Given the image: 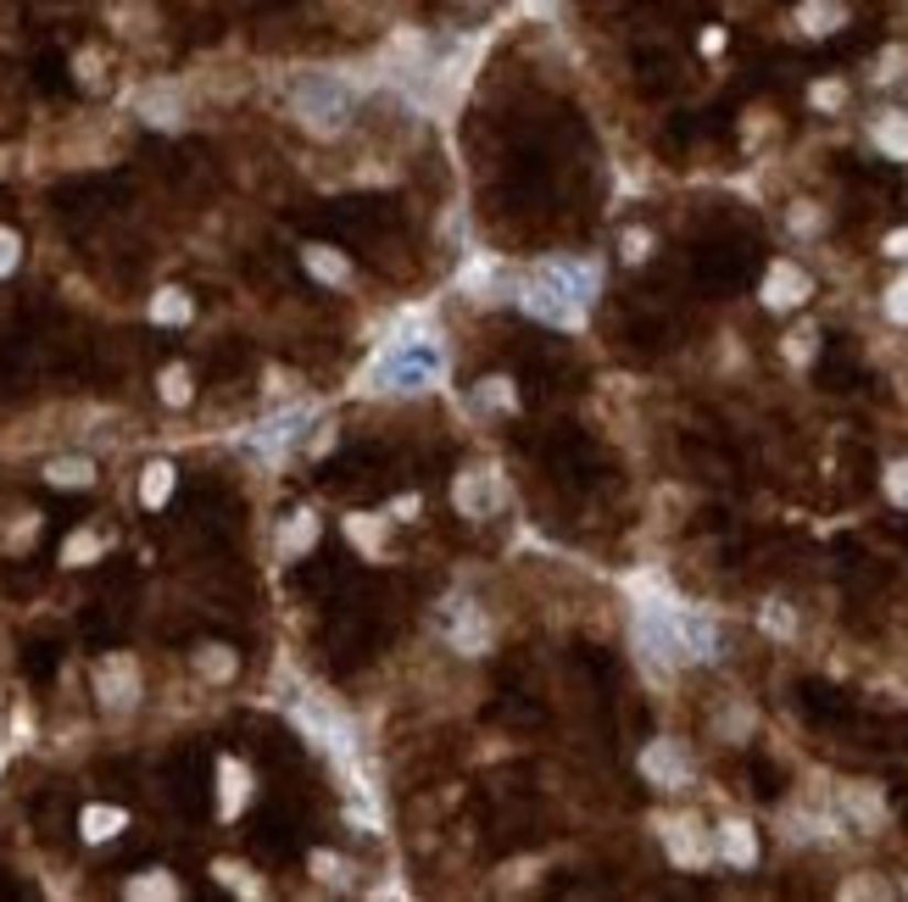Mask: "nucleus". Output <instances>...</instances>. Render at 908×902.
<instances>
[{
	"instance_id": "f257e3e1",
	"label": "nucleus",
	"mask_w": 908,
	"mask_h": 902,
	"mask_svg": "<svg viewBox=\"0 0 908 902\" xmlns=\"http://www.w3.org/2000/svg\"><path fill=\"white\" fill-rule=\"evenodd\" d=\"M291 107L313 134H340L346 118H351V89L335 73H302L291 84Z\"/></svg>"
},
{
	"instance_id": "f03ea898",
	"label": "nucleus",
	"mask_w": 908,
	"mask_h": 902,
	"mask_svg": "<svg viewBox=\"0 0 908 902\" xmlns=\"http://www.w3.org/2000/svg\"><path fill=\"white\" fill-rule=\"evenodd\" d=\"M635 652H642V663L658 669V674L691 663L686 647H680V607L675 602H658V607L647 602L642 613H635Z\"/></svg>"
},
{
	"instance_id": "7ed1b4c3",
	"label": "nucleus",
	"mask_w": 908,
	"mask_h": 902,
	"mask_svg": "<svg viewBox=\"0 0 908 902\" xmlns=\"http://www.w3.org/2000/svg\"><path fill=\"white\" fill-rule=\"evenodd\" d=\"M518 307H524L529 318H540V323H553V329H580V323H586V301L569 296L564 285H553L547 274H529V279L518 285Z\"/></svg>"
},
{
	"instance_id": "20e7f679",
	"label": "nucleus",
	"mask_w": 908,
	"mask_h": 902,
	"mask_svg": "<svg viewBox=\"0 0 908 902\" xmlns=\"http://www.w3.org/2000/svg\"><path fill=\"white\" fill-rule=\"evenodd\" d=\"M502 496H507V485L496 469H463L458 485H451V502H458L463 518H491L502 507Z\"/></svg>"
},
{
	"instance_id": "39448f33",
	"label": "nucleus",
	"mask_w": 908,
	"mask_h": 902,
	"mask_svg": "<svg viewBox=\"0 0 908 902\" xmlns=\"http://www.w3.org/2000/svg\"><path fill=\"white\" fill-rule=\"evenodd\" d=\"M96 696L107 713H129L140 702V663L134 658H107L96 669Z\"/></svg>"
},
{
	"instance_id": "423d86ee",
	"label": "nucleus",
	"mask_w": 908,
	"mask_h": 902,
	"mask_svg": "<svg viewBox=\"0 0 908 902\" xmlns=\"http://www.w3.org/2000/svg\"><path fill=\"white\" fill-rule=\"evenodd\" d=\"M658 836H664V847L680 869H702L713 858V836L697 820H658Z\"/></svg>"
},
{
	"instance_id": "0eeeda50",
	"label": "nucleus",
	"mask_w": 908,
	"mask_h": 902,
	"mask_svg": "<svg viewBox=\"0 0 908 902\" xmlns=\"http://www.w3.org/2000/svg\"><path fill=\"white\" fill-rule=\"evenodd\" d=\"M808 290H813V279L802 274L797 262H775V267H769V279H764V307H775V312L802 307V301H808Z\"/></svg>"
},
{
	"instance_id": "6e6552de",
	"label": "nucleus",
	"mask_w": 908,
	"mask_h": 902,
	"mask_svg": "<svg viewBox=\"0 0 908 902\" xmlns=\"http://www.w3.org/2000/svg\"><path fill=\"white\" fill-rule=\"evenodd\" d=\"M642 774H647L653 785H686V780H691V758H686L680 741H653V747L642 752Z\"/></svg>"
},
{
	"instance_id": "1a4fd4ad",
	"label": "nucleus",
	"mask_w": 908,
	"mask_h": 902,
	"mask_svg": "<svg viewBox=\"0 0 908 902\" xmlns=\"http://www.w3.org/2000/svg\"><path fill=\"white\" fill-rule=\"evenodd\" d=\"M313 424V407H291V413H274L251 440H256V451H267V458H280V451L291 446V440H302V429Z\"/></svg>"
},
{
	"instance_id": "9d476101",
	"label": "nucleus",
	"mask_w": 908,
	"mask_h": 902,
	"mask_svg": "<svg viewBox=\"0 0 908 902\" xmlns=\"http://www.w3.org/2000/svg\"><path fill=\"white\" fill-rule=\"evenodd\" d=\"M451 647L469 652V658H480V652L491 647V618H485L480 607L458 602V618H451Z\"/></svg>"
},
{
	"instance_id": "9b49d317",
	"label": "nucleus",
	"mask_w": 908,
	"mask_h": 902,
	"mask_svg": "<svg viewBox=\"0 0 908 902\" xmlns=\"http://www.w3.org/2000/svg\"><path fill=\"white\" fill-rule=\"evenodd\" d=\"M535 274H547V279L564 285L569 296H580L586 307H591V296H597V267H591V262H569V256H564V262H540Z\"/></svg>"
},
{
	"instance_id": "f8f14e48",
	"label": "nucleus",
	"mask_w": 908,
	"mask_h": 902,
	"mask_svg": "<svg viewBox=\"0 0 908 902\" xmlns=\"http://www.w3.org/2000/svg\"><path fill=\"white\" fill-rule=\"evenodd\" d=\"M680 647H686V658H697V663H708V658L719 652V629H713L708 613L680 607Z\"/></svg>"
},
{
	"instance_id": "ddd939ff",
	"label": "nucleus",
	"mask_w": 908,
	"mask_h": 902,
	"mask_svg": "<svg viewBox=\"0 0 908 902\" xmlns=\"http://www.w3.org/2000/svg\"><path fill=\"white\" fill-rule=\"evenodd\" d=\"M797 23H802V34H831V29L847 23V7H842V0H802Z\"/></svg>"
},
{
	"instance_id": "4468645a",
	"label": "nucleus",
	"mask_w": 908,
	"mask_h": 902,
	"mask_svg": "<svg viewBox=\"0 0 908 902\" xmlns=\"http://www.w3.org/2000/svg\"><path fill=\"white\" fill-rule=\"evenodd\" d=\"M302 262H307V274L324 279V285H346V279H351V262H346L335 245H307Z\"/></svg>"
},
{
	"instance_id": "2eb2a0df",
	"label": "nucleus",
	"mask_w": 908,
	"mask_h": 902,
	"mask_svg": "<svg viewBox=\"0 0 908 902\" xmlns=\"http://www.w3.org/2000/svg\"><path fill=\"white\" fill-rule=\"evenodd\" d=\"M719 853L731 858L736 869H747V864H758V842H753V825H742V820H731V825H719Z\"/></svg>"
},
{
	"instance_id": "dca6fc26",
	"label": "nucleus",
	"mask_w": 908,
	"mask_h": 902,
	"mask_svg": "<svg viewBox=\"0 0 908 902\" xmlns=\"http://www.w3.org/2000/svg\"><path fill=\"white\" fill-rule=\"evenodd\" d=\"M218 780H223V820H234L240 807H245V796H251V774H245L240 758H223L218 763Z\"/></svg>"
},
{
	"instance_id": "f3484780",
	"label": "nucleus",
	"mask_w": 908,
	"mask_h": 902,
	"mask_svg": "<svg viewBox=\"0 0 908 902\" xmlns=\"http://www.w3.org/2000/svg\"><path fill=\"white\" fill-rule=\"evenodd\" d=\"M842 807H847V814H853L864 831H875V825L886 820V802H880V791H869V785H847V791H842Z\"/></svg>"
},
{
	"instance_id": "a211bd4d",
	"label": "nucleus",
	"mask_w": 908,
	"mask_h": 902,
	"mask_svg": "<svg viewBox=\"0 0 908 902\" xmlns=\"http://www.w3.org/2000/svg\"><path fill=\"white\" fill-rule=\"evenodd\" d=\"M313 540H318V518H313V513H296V518L280 529V552H285V558H302V552H313Z\"/></svg>"
},
{
	"instance_id": "6ab92c4d",
	"label": "nucleus",
	"mask_w": 908,
	"mask_h": 902,
	"mask_svg": "<svg viewBox=\"0 0 908 902\" xmlns=\"http://www.w3.org/2000/svg\"><path fill=\"white\" fill-rule=\"evenodd\" d=\"M78 825H84L89 842H107V836H118L129 820H123V807H101V802H96V807H84V820H78Z\"/></svg>"
},
{
	"instance_id": "aec40b11",
	"label": "nucleus",
	"mask_w": 908,
	"mask_h": 902,
	"mask_svg": "<svg viewBox=\"0 0 908 902\" xmlns=\"http://www.w3.org/2000/svg\"><path fill=\"white\" fill-rule=\"evenodd\" d=\"M45 480L62 485V491H84L89 480H96V469H89V458H56V463L45 469Z\"/></svg>"
},
{
	"instance_id": "412c9836",
	"label": "nucleus",
	"mask_w": 908,
	"mask_h": 902,
	"mask_svg": "<svg viewBox=\"0 0 908 902\" xmlns=\"http://www.w3.org/2000/svg\"><path fill=\"white\" fill-rule=\"evenodd\" d=\"M140 112H145V123L173 129V123H178V96H173V89H145V96H140Z\"/></svg>"
},
{
	"instance_id": "4be33fe9",
	"label": "nucleus",
	"mask_w": 908,
	"mask_h": 902,
	"mask_svg": "<svg viewBox=\"0 0 908 902\" xmlns=\"http://www.w3.org/2000/svg\"><path fill=\"white\" fill-rule=\"evenodd\" d=\"M101 552H107V540H101L96 529H78V535H67V547H62V563L84 569V563H96Z\"/></svg>"
},
{
	"instance_id": "5701e85b",
	"label": "nucleus",
	"mask_w": 908,
	"mask_h": 902,
	"mask_svg": "<svg viewBox=\"0 0 908 902\" xmlns=\"http://www.w3.org/2000/svg\"><path fill=\"white\" fill-rule=\"evenodd\" d=\"M346 535H351V540H357V547L369 552V558H380V535H385V518H374V513H351V518H346Z\"/></svg>"
},
{
	"instance_id": "b1692460",
	"label": "nucleus",
	"mask_w": 908,
	"mask_h": 902,
	"mask_svg": "<svg viewBox=\"0 0 908 902\" xmlns=\"http://www.w3.org/2000/svg\"><path fill=\"white\" fill-rule=\"evenodd\" d=\"M875 145H880L886 156H897V162H902V156H908V118H902V112L880 118V123H875Z\"/></svg>"
},
{
	"instance_id": "393cba45",
	"label": "nucleus",
	"mask_w": 908,
	"mask_h": 902,
	"mask_svg": "<svg viewBox=\"0 0 908 902\" xmlns=\"http://www.w3.org/2000/svg\"><path fill=\"white\" fill-rule=\"evenodd\" d=\"M167 496H173V469H167V463H151L145 480H140V502H145V507H162Z\"/></svg>"
},
{
	"instance_id": "a878e982",
	"label": "nucleus",
	"mask_w": 908,
	"mask_h": 902,
	"mask_svg": "<svg viewBox=\"0 0 908 902\" xmlns=\"http://www.w3.org/2000/svg\"><path fill=\"white\" fill-rule=\"evenodd\" d=\"M151 318H156V323H190V296H185V290H162V296L151 301Z\"/></svg>"
},
{
	"instance_id": "bb28decb",
	"label": "nucleus",
	"mask_w": 908,
	"mask_h": 902,
	"mask_svg": "<svg viewBox=\"0 0 908 902\" xmlns=\"http://www.w3.org/2000/svg\"><path fill=\"white\" fill-rule=\"evenodd\" d=\"M196 669H201L207 680H229V674H234V652H229V647H207V652L196 658Z\"/></svg>"
},
{
	"instance_id": "cd10ccee",
	"label": "nucleus",
	"mask_w": 908,
	"mask_h": 902,
	"mask_svg": "<svg viewBox=\"0 0 908 902\" xmlns=\"http://www.w3.org/2000/svg\"><path fill=\"white\" fill-rule=\"evenodd\" d=\"M813 351H820V334H813L808 323L786 334V356H791V363H813Z\"/></svg>"
},
{
	"instance_id": "c85d7f7f",
	"label": "nucleus",
	"mask_w": 908,
	"mask_h": 902,
	"mask_svg": "<svg viewBox=\"0 0 908 902\" xmlns=\"http://www.w3.org/2000/svg\"><path fill=\"white\" fill-rule=\"evenodd\" d=\"M162 402H167V407H185V402H190V374L178 369V363L162 374Z\"/></svg>"
},
{
	"instance_id": "c756f323",
	"label": "nucleus",
	"mask_w": 908,
	"mask_h": 902,
	"mask_svg": "<svg viewBox=\"0 0 908 902\" xmlns=\"http://www.w3.org/2000/svg\"><path fill=\"white\" fill-rule=\"evenodd\" d=\"M129 897H178V886L162 875V869H151V875H140V880H129Z\"/></svg>"
},
{
	"instance_id": "7c9ffc66",
	"label": "nucleus",
	"mask_w": 908,
	"mask_h": 902,
	"mask_svg": "<svg viewBox=\"0 0 908 902\" xmlns=\"http://www.w3.org/2000/svg\"><path fill=\"white\" fill-rule=\"evenodd\" d=\"M474 402H480V407H502V413H507V407H513V391H507V380H485V385H474Z\"/></svg>"
},
{
	"instance_id": "2f4dec72",
	"label": "nucleus",
	"mask_w": 908,
	"mask_h": 902,
	"mask_svg": "<svg viewBox=\"0 0 908 902\" xmlns=\"http://www.w3.org/2000/svg\"><path fill=\"white\" fill-rule=\"evenodd\" d=\"M886 318H891V323H908V274L886 290Z\"/></svg>"
},
{
	"instance_id": "473e14b6",
	"label": "nucleus",
	"mask_w": 908,
	"mask_h": 902,
	"mask_svg": "<svg viewBox=\"0 0 908 902\" xmlns=\"http://www.w3.org/2000/svg\"><path fill=\"white\" fill-rule=\"evenodd\" d=\"M886 496H891L897 507H908V458L886 469Z\"/></svg>"
},
{
	"instance_id": "72a5a7b5",
	"label": "nucleus",
	"mask_w": 908,
	"mask_h": 902,
	"mask_svg": "<svg viewBox=\"0 0 908 902\" xmlns=\"http://www.w3.org/2000/svg\"><path fill=\"white\" fill-rule=\"evenodd\" d=\"M18 251H23V240L12 229H0V274H12V267H18Z\"/></svg>"
},
{
	"instance_id": "f704fd0d",
	"label": "nucleus",
	"mask_w": 908,
	"mask_h": 902,
	"mask_svg": "<svg viewBox=\"0 0 908 902\" xmlns=\"http://www.w3.org/2000/svg\"><path fill=\"white\" fill-rule=\"evenodd\" d=\"M313 875H318V880H340V875H346V864H340L335 853H313Z\"/></svg>"
},
{
	"instance_id": "c9c22d12",
	"label": "nucleus",
	"mask_w": 908,
	"mask_h": 902,
	"mask_svg": "<svg viewBox=\"0 0 908 902\" xmlns=\"http://www.w3.org/2000/svg\"><path fill=\"white\" fill-rule=\"evenodd\" d=\"M647 245H653V240H647V229H630V234H624V256H630V262H642V256H647Z\"/></svg>"
},
{
	"instance_id": "e433bc0d",
	"label": "nucleus",
	"mask_w": 908,
	"mask_h": 902,
	"mask_svg": "<svg viewBox=\"0 0 908 902\" xmlns=\"http://www.w3.org/2000/svg\"><path fill=\"white\" fill-rule=\"evenodd\" d=\"M813 107H842V84H813Z\"/></svg>"
},
{
	"instance_id": "4c0bfd02",
	"label": "nucleus",
	"mask_w": 908,
	"mask_h": 902,
	"mask_svg": "<svg viewBox=\"0 0 908 902\" xmlns=\"http://www.w3.org/2000/svg\"><path fill=\"white\" fill-rule=\"evenodd\" d=\"M886 256L908 262V229H891V234H886Z\"/></svg>"
},
{
	"instance_id": "58836bf2",
	"label": "nucleus",
	"mask_w": 908,
	"mask_h": 902,
	"mask_svg": "<svg viewBox=\"0 0 908 902\" xmlns=\"http://www.w3.org/2000/svg\"><path fill=\"white\" fill-rule=\"evenodd\" d=\"M791 229H797V234L820 229V212H813V207H797V212H791Z\"/></svg>"
},
{
	"instance_id": "ea45409f",
	"label": "nucleus",
	"mask_w": 908,
	"mask_h": 902,
	"mask_svg": "<svg viewBox=\"0 0 908 902\" xmlns=\"http://www.w3.org/2000/svg\"><path fill=\"white\" fill-rule=\"evenodd\" d=\"M902 62H908L902 51H886V56H880V78H897V67H902Z\"/></svg>"
},
{
	"instance_id": "a19ab883",
	"label": "nucleus",
	"mask_w": 908,
	"mask_h": 902,
	"mask_svg": "<svg viewBox=\"0 0 908 902\" xmlns=\"http://www.w3.org/2000/svg\"><path fill=\"white\" fill-rule=\"evenodd\" d=\"M391 513H396V518H413V513H418V496H396V507H391Z\"/></svg>"
}]
</instances>
